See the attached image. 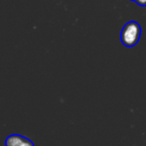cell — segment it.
Instances as JSON below:
<instances>
[{"label": "cell", "mask_w": 146, "mask_h": 146, "mask_svg": "<svg viewBox=\"0 0 146 146\" xmlns=\"http://www.w3.org/2000/svg\"><path fill=\"white\" fill-rule=\"evenodd\" d=\"M141 36V27L137 21H128L125 23L120 33V39L124 46L133 47L139 42Z\"/></svg>", "instance_id": "1"}, {"label": "cell", "mask_w": 146, "mask_h": 146, "mask_svg": "<svg viewBox=\"0 0 146 146\" xmlns=\"http://www.w3.org/2000/svg\"><path fill=\"white\" fill-rule=\"evenodd\" d=\"M5 146H35L30 139L19 134H11L5 139Z\"/></svg>", "instance_id": "2"}, {"label": "cell", "mask_w": 146, "mask_h": 146, "mask_svg": "<svg viewBox=\"0 0 146 146\" xmlns=\"http://www.w3.org/2000/svg\"><path fill=\"white\" fill-rule=\"evenodd\" d=\"M134 2L139 6H146V0H134Z\"/></svg>", "instance_id": "3"}, {"label": "cell", "mask_w": 146, "mask_h": 146, "mask_svg": "<svg viewBox=\"0 0 146 146\" xmlns=\"http://www.w3.org/2000/svg\"><path fill=\"white\" fill-rule=\"evenodd\" d=\"M131 1H134V0H131Z\"/></svg>", "instance_id": "4"}]
</instances>
